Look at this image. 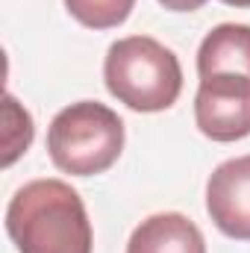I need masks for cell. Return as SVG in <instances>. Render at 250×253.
Listing matches in <instances>:
<instances>
[{
    "label": "cell",
    "instance_id": "1",
    "mask_svg": "<svg viewBox=\"0 0 250 253\" xmlns=\"http://www.w3.org/2000/svg\"><path fill=\"white\" fill-rule=\"evenodd\" d=\"M6 233L18 253H91L94 245L85 203L62 180H33L15 191Z\"/></svg>",
    "mask_w": 250,
    "mask_h": 253
},
{
    "label": "cell",
    "instance_id": "9",
    "mask_svg": "<svg viewBox=\"0 0 250 253\" xmlns=\"http://www.w3.org/2000/svg\"><path fill=\"white\" fill-rule=\"evenodd\" d=\"M3 106H6V132H3V150L6 153H3V165L9 168L21 153H27V147L33 141V118H30L27 109L18 106V100L12 94H6Z\"/></svg>",
    "mask_w": 250,
    "mask_h": 253
},
{
    "label": "cell",
    "instance_id": "11",
    "mask_svg": "<svg viewBox=\"0 0 250 253\" xmlns=\"http://www.w3.org/2000/svg\"><path fill=\"white\" fill-rule=\"evenodd\" d=\"M227 6H236V9H250V0H221Z\"/></svg>",
    "mask_w": 250,
    "mask_h": 253
},
{
    "label": "cell",
    "instance_id": "4",
    "mask_svg": "<svg viewBox=\"0 0 250 253\" xmlns=\"http://www.w3.org/2000/svg\"><path fill=\"white\" fill-rule=\"evenodd\" d=\"M197 129L212 141H242L250 135V77L212 74L194 94Z\"/></svg>",
    "mask_w": 250,
    "mask_h": 253
},
{
    "label": "cell",
    "instance_id": "3",
    "mask_svg": "<svg viewBox=\"0 0 250 253\" xmlns=\"http://www.w3.org/2000/svg\"><path fill=\"white\" fill-rule=\"evenodd\" d=\"M124 150V121L97 100L65 106L47 126V153L71 177L109 171Z\"/></svg>",
    "mask_w": 250,
    "mask_h": 253
},
{
    "label": "cell",
    "instance_id": "7",
    "mask_svg": "<svg viewBox=\"0 0 250 253\" xmlns=\"http://www.w3.org/2000/svg\"><path fill=\"white\" fill-rule=\"evenodd\" d=\"M197 74H248L250 77V27L248 24H218L197 50Z\"/></svg>",
    "mask_w": 250,
    "mask_h": 253
},
{
    "label": "cell",
    "instance_id": "2",
    "mask_svg": "<svg viewBox=\"0 0 250 253\" xmlns=\"http://www.w3.org/2000/svg\"><path fill=\"white\" fill-rule=\"evenodd\" d=\"M103 80L109 94L132 112L171 109L183 91L180 59L150 36L118 39L106 50Z\"/></svg>",
    "mask_w": 250,
    "mask_h": 253
},
{
    "label": "cell",
    "instance_id": "10",
    "mask_svg": "<svg viewBox=\"0 0 250 253\" xmlns=\"http://www.w3.org/2000/svg\"><path fill=\"white\" fill-rule=\"evenodd\" d=\"M165 9H171V12H194V9H200L206 0H159Z\"/></svg>",
    "mask_w": 250,
    "mask_h": 253
},
{
    "label": "cell",
    "instance_id": "5",
    "mask_svg": "<svg viewBox=\"0 0 250 253\" xmlns=\"http://www.w3.org/2000/svg\"><path fill=\"white\" fill-rule=\"evenodd\" d=\"M206 212L224 236L250 242V153L227 159L212 171L206 183Z\"/></svg>",
    "mask_w": 250,
    "mask_h": 253
},
{
    "label": "cell",
    "instance_id": "8",
    "mask_svg": "<svg viewBox=\"0 0 250 253\" xmlns=\"http://www.w3.org/2000/svg\"><path fill=\"white\" fill-rule=\"evenodd\" d=\"M135 0H65V9L88 30H112L121 27Z\"/></svg>",
    "mask_w": 250,
    "mask_h": 253
},
{
    "label": "cell",
    "instance_id": "6",
    "mask_svg": "<svg viewBox=\"0 0 250 253\" xmlns=\"http://www.w3.org/2000/svg\"><path fill=\"white\" fill-rule=\"evenodd\" d=\"M126 253H206V242L191 218L180 212H159L132 230Z\"/></svg>",
    "mask_w": 250,
    "mask_h": 253
}]
</instances>
